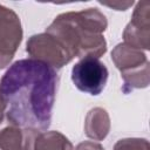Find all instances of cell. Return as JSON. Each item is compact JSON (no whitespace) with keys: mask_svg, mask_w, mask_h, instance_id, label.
Returning a JSON list of instances; mask_svg holds the SVG:
<instances>
[{"mask_svg":"<svg viewBox=\"0 0 150 150\" xmlns=\"http://www.w3.org/2000/svg\"><path fill=\"white\" fill-rule=\"evenodd\" d=\"M57 84L59 74L52 66L32 57L15 61L0 80L6 120L22 130H47Z\"/></svg>","mask_w":150,"mask_h":150,"instance_id":"1","label":"cell"},{"mask_svg":"<svg viewBox=\"0 0 150 150\" xmlns=\"http://www.w3.org/2000/svg\"><path fill=\"white\" fill-rule=\"evenodd\" d=\"M107 26L108 21L102 12L97 8H87L57 15L46 33L53 35L73 59H98L107 52V41L103 36Z\"/></svg>","mask_w":150,"mask_h":150,"instance_id":"2","label":"cell"},{"mask_svg":"<svg viewBox=\"0 0 150 150\" xmlns=\"http://www.w3.org/2000/svg\"><path fill=\"white\" fill-rule=\"evenodd\" d=\"M109 76L108 68L95 57H83L71 68V81L83 93L93 96L100 95L107 84Z\"/></svg>","mask_w":150,"mask_h":150,"instance_id":"3","label":"cell"},{"mask_svg":"<svg viewBox=\"0 0 150 150\" xmlns=\"http://www.w3.org/2000/svg\"><path fill=\"white\" fill-rule=\"evenodd\" d=\"M26 52L32 56V59L42 61L56 70L73 60L67 49L48 33L30 36L26 43Z\"/></svg>","mask_w":150,"mask_h":150,"instance_id":"4","label":"cell"},{"mask_svg":"<svg viewBox=\"0 0 150 150\" xmlns=\"http://www.w3.org/2000/svg\"><path fill=\"white\" fill-rule=\"evenodd\" d=\"M22 40V27L18 14L0 5V69L12 61Z\"/></svg>","mask_w":150,"mask_h":150,"instance_id":"5","label":"cell"},{"mask_svg":"<svg viewBox=\"0 0 150 150\" xmlns=\"http://www.w3.org/2000/svg\"><path fill=\"white\" fill-rule=\"evenodd\" d=\"M124 43L137 48L149 50L150 48V4L144 0L137 2L131 20L123 32Z\"/></svg>","mask_w":150,"mask_h":150,"instance_id":"6","label":"cell"},{"mask_svg":"<svg viewBox=\"0 0 150 150\" xmlns=\"http://www.w3.org/2000/svg\"><path fill=\"white\" fill-rule=\"evenodd\" d=\"M111 59L115 66L121 70V74L149 64L145 53L125 43H120L112 49Z\"/></svg>","mask_w":150,"mask_h":150,"instance_id":"7","label":"cell"},{"mask_svg":"<svg viewBox=\"0 0 150 150\" xmlns=\"http://www.w3.org/2000/svg\"><path fill=\"white\" fill-rule=\"evenodd\" d=\"M110 130V118L105 109L96 107L88 111L84 121V132L89 138L102 141Z\"/></svg>","mask_w":150,"mask_h":150,"instance_id":"8","label":"cell"},{"mask_svg":"<svg viewBox=\"0 0 150 150\" xmlns=\"http://www.w3.org/2000/svg\"><path fill=\"white\" fill-rule=\"evenodd\" d=\"M30 150H74V146L59 131H38L33 134Z\"/></svg>","mask_w":150,"mask_h":150,"instance_id":"9","label":"cell"},{"mask_svg":"<svg viewBox=\"0 0 150 150\" xmlns=\"http://www.w3.org/2000/svg\"><path fill=\"white\" fill-rule=\"evenodd\" d=\"M27 142V130L14 125L7 120L0 124V149L22 150Z\"/></svg>","mask_w":150,"mask_h":150,"instance_id":"10","label":"cell"},{"mask_svg":"<svg viewBox=\"0 0 150 150\" xmlns=\"http://www.w3.org/2000/svg\"><path fill=\"white\" fill-rule=\"evenodd\" d=\"M114 150H150L145 138H123L115 143Z\"/></svg>","mask_w":150,"mask_h":150,"instance_id":"11","label":"cell"},{"mask_svg":"<svg viewBox=\"0 0 150 150\" xmlns=\"http://www.w3.org/2000/svg\"><path fill=\"white\" fill-rule=\"evenodd\" d=\"M100 4H102L103 6L114 8L116 11H125L132 6L134 1H114V2H100Z\"/></svg>","mask_w":150,"mask_h":150,"instance_id":"12","label":"cell"},{"mask_svg":"<svg viewBox=\"0 0 150 150\" xmlns=\"http://www.w3.org/2000/svg\"><path fill=\"white\" fill-rule=\"evenodd\" d=\"M75 150H105L100 143L91 142V141H84L80 143Z\"/></svg>","mask_w":150,"mask_h":150,"instance_id":"13","label":"cell"},{"mask_svg":"<svg viewBox=\"0 0 150 150\" xmlns=\"http://www.w3.org/2000/svg\"><path fill=\"white\" fill-rule=\"evenodd\" d=\"M5 112H6V104H5V101H4V98L0 94V124L4 122Z\"/></svg>","mask_w":150,"mask_h":150,"instance_id":"14","label":"cell"}]
</instances>
